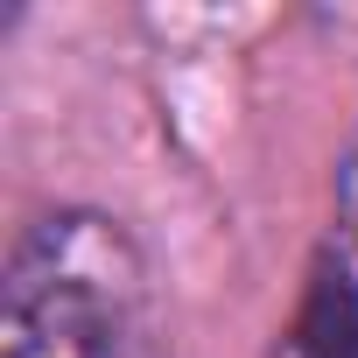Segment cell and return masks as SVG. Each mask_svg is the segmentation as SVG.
<instances>
[{"label": "cell", "instance_id": "obj_1", "mask_svg": "<svg viewBox=\"0 0 358 358\" xmlns=\"http://www.w3.org/2000/svg\"><path fill=\"white\" fill-rule=\"evenodd\" d=\"M8 358H169L162 295L134 232L106 211H43L0 288Z\"/></svg>", "mask_w": 358, "mask_h": 358}, {"label": "cell", "instance_id": "obj_2", "mask_svg": "<svg viewBox=\"0 0 358 358\" xmlns=\"http://www.w3.org/2000/svg\"><path fill=\"white\" fill-rule=\"evenodd\" d=\"M281 358H358V281L337 253H316L302 309L281 337Z\"/></svg>", "mask_w": 358, "mask_h": 358}, {"label": "cell", "instance_id": "obj_3", "mask_svg": "<svg viewBox=\"0 0 358 358\" xmlns=\"http://www.w3.org/2000/svg\"><path fill=\"white\" fill-rule=\"evenodd\" d=\"M337 211H344V232H351V246H358V134H351L344 155H337Z\"/></svg>", "mask_w": 358, "mask_h": 358}]
</instances>
